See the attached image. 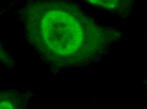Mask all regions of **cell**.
Returning a JSON list of instances; mask_svg holds the SVG:
<instances>
[{
	"instance_id": "3957f363",
	"label": "cell",
	"mask_w": 147,
	"mask_h": 109,
	"mask_svg": "<svg viewBox=\"0 0 147 109\" xmlns=\"http://www.w3.org/2000/svg\"><path fill=\"white\" fill-rule=\"evenodd\" d=\"M26 103L25 96L14 91L0 92V108H22Z\"/></svg>"
},
{
	"instance_id": "7a4b0ae2",
	"label": "cell",
	"mask_w": 147,
	"mask_h": 109,
	"mask_svg": "<svg viewBox=\"0 0 147 109\" xmlns=\"http://www.w3.org/2000/svg\"><path fill=\"white\" fill-rule=\"evenodd\" d=\"M98 8L115 12L122 17H126L132 10L135 0H86Z\"/></svg>"
},
{
	"instance_id": "277c9868",
	"label": "cell",
	"mask_w": 147,
	"mask_h": 109,
	"mask_svg": "<svg viewBox=\"0 0 147 109\" xmlns=\"http://www.w3.org/2000/svg\"><path fill=\"white\" fill-rule=\"evenodd\" d=\"M0 62L3 63L4 64L10 66V67L14 64L13 59L5 49L2 45L1 40H0Z\"/></svg>"
},
{
	"instance_id": "6da1fadb",
	"label": "cell",
	"mask_w": 147,
	"mask_h": 109,
	"mask_svg": "<svg viewBox=\"0 0 147 109\" xmlns=\"http://www.w3.org/2000/svg\"><path fill=\"white\" fill-rule=\"evenodd\" d=\"M25 35L38 56L56 70L82 66L107 55L121 39L70 0H38L18 11Z\"/></svg>"
}]
</instances>
